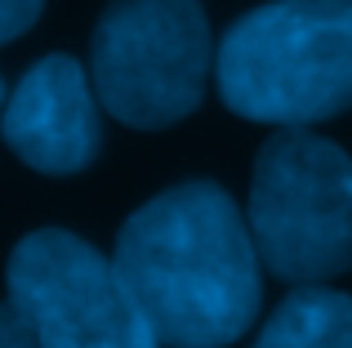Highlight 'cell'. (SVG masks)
<instances>
[{
	"label": "cell",
	"mask_w": 352,
	"mask_h": 348,
	"mask_svg": "<svg viewBox=\"0 0 352 348\" xmlns=\"http://www.w3.org/2000/svg\"><path fill=\"white\" fill-rule=\"evenodd\" d=\"M5 286L36 348H161L116 259L67 228L27 232Z\"/></svg>",
	"instance_id": "obj_5"
},
{
	"label": "cell",
	"mask_w": 352,
	"mask_h": 348,
	"mask_svg": "<svg viewBox=\"0 0 352 348\" xmlns=\"http://www.w3.org/2000/svg\"><path fill=\"white\" fill-rule=\"evenodd\" d=\"M41 9H45V0H0V45L32 32Z\"/></svg>",
	"instance_id": "obj_8"
},
{
	"label": "cell",
	"mask_w": 352,
	"mask_h": 348,
	"mask_svg": "<svg viewBox=\"0 0 352 348\" xmlns=\"http://www.w3.org/2000/svg\"><path fill=\"white\" fill-rule=\"evenodd\" d=\"M214 72L201 0H112L89 36V80L129 130H170L206 98Z\"/></svg>",
	"instance_id": "obj_4"
},
{
	"label": "cell",
	"mask_w": 352,
	"mask_h": 348,
	"mask_svg": "<svg viewBox=\"0 0 352 348\" xmlns=\"http://www.w3.org/2000/svg\"><path fill=\"white\" fill-rule=\"evenodd\" d=\"M0 107H5V76H0Z\"/></svg>",
	"instance_id": "obj_10"
},
{
	"label": "cell",
	"mask_w": 352,
	"mask_h": 348,
	"mask_svg": "<svg viewBox=\"0 0 352 348\" xmlns=\"http://www.w3.org/2000/svg\"><path fill=\"white\" fill-rule=\"evenodd\" d=\"M254 348H352V295L294 286L258 331Z\"/></svg>",
	"instance_id": "obj_7"
},
{
	"label": "cell",
	"mask_w": 352,
	"mask_h": 348,
	"mask_svg": "<svg viewBox=\"0 0 352 348\" xmlns=\"http://www.w3.org/2000/svg\"><path fill=\"white\" fill-rule=\"evenodd\" d=\"M219 98L254 125H312L352 107V0H267L214 54Z\"/></svg>",
	"instance_id": "obj_2"
},
{
	"label": "cell",
	"mask_w": 352,
	"mask_h": 348,
	"mask_svg": "<svg viewBox=\"0 0 352 348\" xmlns=\"http://www.w3.org/2000/svg\"><path fill=\"white\" fill-rule=\"evenodd\" d=\"M89 72L72 54H45L23 72L0 107L9 152L36 174H80L103 152V121Z\"/></svg>",
	"instance_id": "obj_6"
},
{
	"label": "cell",
	"mask_w": 352,
	"mask_h": 348,
	"mask_svg": "<svg viewBox=\"0 0 352 348\" xmlns=\"http://www.w3.org/2000/svg\"><path fill=\"white\" fill-rule=\"evenodd\" d=\"M0 348H36L32 340V331H27V322L18 317V308L9 304H0Z\"/></svg>",
	"instance_id": "obj_9"
},
{
	"label": "cell",
	"mask_w": 352,
	"mask_h": 348,
	"mask_svg": "<svg viewBox=\"0 0 352 348\" xmlns=\"http://www.w3.org/2000/svg\"><path fill=\"white\" fill-rule=\"evenodd\" d=\"M116 268L170 348H228L263 304L258 250L228 188L188 179L120 224Z\"/></svg>",
	"instance_id": "obj_1"
},
{
	"label": "cell",
	"mask_w": 352,
	"mask_h": 348,
	"mask_svg": "<svg viewBox=\"0 0 352 348\" xmlns=\"http://www.w3.org/2000/svg\"><path fill=\"white\" fill-rule=\"evenodd\" d=\"M245 224L276 281L326 286L352 272V157L303 125L276 130L250 170Z\"/></svg>",
	"instance_id": "obj_3"
}]
</instances>
